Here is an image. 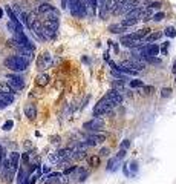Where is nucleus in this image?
Masks as SVG:
<instances>
[{
	"instance_id": "3",
	"label": "nucleus",
	"mask_w": 176,
	"mask_h": 184,
	"mask_svg": "<svg viewBox=\"0 0 176 184\" xmlns=\"http://www.w3.org/2000/svg\"><path fill=\"white\" fill-rule=\"evenodd\" d=\"M3 65H5V68H8L12 72H23L29 68V60L25 58L23 55H11V57L5 58Z\"/></svg>"
},
{
	"instance_id": "12",
	"label": "nucleus",
	"mask_w": 176,
	"mask_h": 184,
	"mask_svg": "<svg viewBox=\"0 0 176 184\" xmlns=\"http://www.w3.org/2000/svg\"><path fill=\"white\" fill-rule=\"evenodd\" d=\"M80 2L81 0H69V8L72 16L77 18H80Z\"/></svg>"
},
{
	"instance_id": "6",
	"label": "nucleus",
	"mask_w": 176,
	"mask_h": 184,
	"mask_svg": "<svg viewBox=\"0 0 176 184\" xmlns=\"http://www.w3.org/2000/svg\"><path fill=\"white\" fill-rule=\"evenodd\" d=\"M103 126H104V120L101 117H93L92 120H89L83 124V128L88 129V130H92V132H98L100 129H103Z\"/></svg>"
},
{
	"instance_id": "27",
	"label": "nucleus",
	"mask_w": 176,
	"mask_h": 184,
	"mask_svg": "<svg viewBox=\"0 0 176 184\" xmlns=\"http://www.w3.org/2000/svg\"><path fill=\"white\" fill-rule=\"evenodd\" d=\"M145 8H150V9H153V11H155V9H159V8H161V2H150Z\"/></svg>"
},
{
	"instance_id": "20",
	"label": "nucleus",
	"mask_w": 176,
	"mask_h": 184,
	"mask_svg": "<svg viewBox=\"0 0 176 184\" xmlns=\"http://www.w3.org/2000/svg\"><path fill=\"white\" fill-rule=\"evenodd\" d=\"M162 36H164V34L159 32V31H156V32H150L149 36L144 38V41H156V40H159Z\"/></svg>"
},
{
	"instance_id": "35",
	"label": "nucleus",
	"mask_w": 176,
	"mask_h": 184,
	"mask_svg": "<svg viewBox=\"0 0 176 184\" xmlns=\"http://www.w3.org/2000/svg\"><path fill=\"white\" fill-rule=\"evenodd\" d=\"M129 147H130V140H124L123 143H121V149L126 150V149H129Z\"/></svg>"
},
{
	"instance_id": "11",
	"label": "nucleus",
	"mask_w": 176,
	"mask_h": 184,
	"mask_svg": "<svg viewBox=\"0 0 176 184\" xmlns=\"http://www.w3.org/2000/svg\"><path fill=\"white\" fill-rule=\"evenodd\" d=\"M54 11H57V8L52 6L51 3H40L38 5V8H37V12H40V14H49V12H54Z\"/></svg>"
},
{
	"instance_id": "19",
	"label": "nucleus",
	"mask_w": 176,
	"mask_h": 184,
	"mask_svg": "<svg viewBox=\"0 0 176 184\" xmlns=\"http://www.w3.org/2000/svg\"><path fill=\"white\" fill-rule=\"evenodd\" d=\"M112 77H115V78H118L120 81H129V75H126V74L120 72V71H117V69H112Z\"/></svg>"
},
{
	"instance_id": "4",
	"label": "nucleus",
	"mask_w": 176,
	"mask_h": 184,
	"mask_svg": "<svg viewBox=\"0 0 176 184\" xmlns=\"http://www.w3.org/2000/svg\"><path fill=\"white\" fill-rule=\"evenodd\" d=\"M144 9H145V6H136L135 9H132V11H129L127 14H124V18L120 22V23H121L123 26H127V28H130V26L140 23L141 14H142Z\"/></svg>"
},
{
	"instance_id": "38",
	"label": "nucleus",
	"mask_w": 176,
	"mask_h": 184,
	"mask_svg": "<svg viewBox=\"0 0 176 184\" xmlns=\"http://www.w3.org/2000/svg\"><path fill=\"white\" fill-rule=\"evenodd\" d=\"M173 72H176V61H175V66H173Z\"/></svg>"
},
{
	"instance_id": "7",
	"label": "nucleus",
	"mask_w": 176,
	"mask_h": 184,
	"mask_svg": "<svg viewBox=\"0 0 176 184\" xmlns=\"http://www.w3.org/2000/svg\"><path fill=\"white\" fill-rule=\"evenodd\" d=\"M141 0H129V2H126L123 6L118 9V11H115L113 14L115 16H124V14H127L129 11H132V9H135L136 6H140Z\"/></svg>"
},
{
	"instance_id": "29",
	"label": "nucleus",
	"mask_w": 176,
	"mask_h": 184,
	"mask_svg": "<svg viewBox=\"0 0 176 184\" xmlns=\"http://www.w3.org/2000/svg\"><path fill=\"white\" fill-rule=\"evenodd\" d=\"M172 95V88H162L161 89V97H170Z\"/></svg>"
},
{
	"instance_id": "25",
	"label": "nucleus",
	"mask_w": 176,
	"mask_h": 184,
	"mask_svg": "<svg viewBox=\"0 0 176 184\" xmlns=\"http://www.w3.org/2000/svg\"><path fill=\"white\" fill-rule=\"evenodd\" d=\"M145 61H147V63H150V65H158V66H161V65H162V61L159 60L158 57H149V58H145Z\"/></svg>"
},
{
	"instance_id": "37",
	"label": "nucleus",
	"mask_w": 176,
	"mask_h": 184,
	"mask_svg": "<svg viewBox=\"0 0 176 184\" xmlns=\"http://www.w3.org/2000/svg\"><path fill=\"white\" fill-rule=\"evenodd\" d=\"M3 17V11H2V8H0V18Z\"/></svg>"
},
{
	"instance_id": "39",
	"label": "nucleus",
	"mask_w": 176,
	"mask_h": 184,
	"mask_svg": "<svg viewBox=\"0 0 176 184\" xmlns=\"http://www.w3.org/2000/svg\"><path fill=\"white\" fill-rule=\"evenodd\" d=\"M175 81H176V78H175Z\"/></svg>"
},
{
	"instance_id": "13",
	"label": "nucleus",
	"mask_w": 176,
	"mask_h": 184,
	"mask_svg": "<svg viewBox=\"0 0 176 184\" xmlns=\"http://www.w3.org/2000/svg\"><path fill=\"white\" fill-rule=\"evenodd\" d=\"M130 28H127V26H123L121 23H115V25H110L109 26V32H112V34H123L124 31H129Z\"/></svg>"
},
{
	"instance_id": "1",
	"label": "nucleus",
	"mask_w": 176,
	"mask_h": 184,
	"mask_svg": "<svg viewBox=\"0 0 176 184\" xmlns=\"http://www.w3.org/2000/svg\"><path fill=\"white\" fill-rule=\"evenodd\" d=\"M123 103V95L121 92H118L117 89H110V91L106 94L104 97L93 106V115L95 117H101V115H106L109 114L110 110L117 106H120Z\"/></svg>"
},
{
	"instance_id": "17",
	"label": "nucleus",
	"mask_w": 176,
	"mask_h": 184,
	"mask_svg": "<svg viewBox=\"0 0 176 184\" xmlns=\"http://www.w3.org/2000/svg\"><path fill=\"white\" fill-rule=\"evenodd\" d=\"M153 14H155V11H153V9L145 8V9L142 11V14H141V22H149V20H152Z\"/></svg>"
},
{
	"instance_id": "31",
	"label": "nucleus",
	"mask_w": 176,
	"mask_h": 184,
	"mask_svg": "<svg viewBox=\"0 0 176 184\" xmlns=\"http://www.w3.org/2000/svg\"><path fill=\"white\" fill-rule=\"evenodd\" d=\"M12 126H14V121H12V120H8V121L3 124V130H11Z\"/></svg>"
},
{
	"instance_id": "24",
	"label": "nucleus",
	"mask_w": 176,
	"mask_h": 184,
	"mask_svg": "<svg viewBox=\"0 0 176 184\" xmlns=\"http://www.w3.org/2000/svg\"><path fill=\"white\" fill-rule=\"evenodd\" d=\"M88 161L92 167H98V166H100V157H98V155H97V157H89Z\"/></svg>"
},
{
	"instance_id": "15",
	"label": "nucleus",
	"mask_w": 176,
	"mask_h": 184,
	"mask_svg": "<svg viewBox=\"0 0 176 184\" xmlns=\"http://www.w3.org/2000/svg\"><path fill=\"white\" fill-rule=\"evenodd\" d=\"M49 75L48 74H40V75H37V78H35V83L38 85V86H46L48 83H49Z\"/></svg>"
},
{
	"instance_id": "9",
	"label": "nucleus",
	"mask_w": 176,
	"mask_h": 184,
	"mask_svg": "<svg viewBox=\"0 0 176 184\" xmlns=\"http://www.w3.org/2000/svg\"><path fill=\"white\" fill-rule=\"evenodd\" d=\"M37 66H38V69H48L51 66V55L48 52L41 54L37 60Z\"/></svg>"
},
{
	"instance_id": "30",
	"label": "nucleus",
	"mask_w": 176,
	"mask_h": 184,
	"mask_svg": "<svg viewBox=\"0 0 176 184\" xmlns=\"http://www.w3.org/2000/svg\"><path fill=\"white\" fill-rule=\"evenodd\" d=\"M164 18H165V14H164V12H156V14H153L152 20H155V22H161V20H164Z\"/></svg>"
},
{
	"instance_id": "26",
	"label": "nucleus",
	"mask_w": 176,
	"mask_h": 184,
	"mask_svg": "<svg viewBox=\"0 0 176 184\" xmlns=\"http://www.w3.org/2000/svg\"><path fill=\"white\" fill-rule=\"evenodd\" d=\"M169 48H170V43H169V41H164V43L161 45V48H159V52L162 55H165L169 52Z\"/></svg>"
},
{
	"instance_id": "16",
	"label": "nucleus",
	"mask_w": 176,
	"mask_h": 184,
	"mask_svg": "<svg viewBox=\"0 0 176 184\" xmlns=\"http://www.w3.org/2000/svg\"><path fill=\"white\" fill-rule=\"evenodd\" d=\"M118 166H120V160H118L117 157H113V158L109 160V163H107V167H106V169H107L109 172H115V170L118 169Z\"/></svg>"
},
{
	"instance_id": "5",
	"label": "nucleus",
	"mask_w": 176,
	"mask_h": 184,
	"mask_svg": "<svg viewBox=\"0 0 176 184\" xmlns=\"http://www.w3.org/2000/svg\"><path fill=\"white\" fill-rule=\"evenodd\" d=\"M6 83L14 89V91H21L23 88H25V78L21 77V75H18V74H6Z\"/></svg>"
},
{
	"instance_id": "32",
	"label": "nucleus",
	"mask_w": 176,
	"mask_h": 184,
	"mask_svg": "<svg viewBox=\"0 0 176 184\" xmlns=\"http://www.w3.org/2000/svg\"><path fill=\"white\" fill-rule=\"evenodd\" d=\"M126 2H129V0H117V5H115V9H113V12H115V11H118V9L123 6ZM113 12H112V14H113Z\"/></svg>"
},
{
	"instance_id": "23",
	"label": "nucleus",
	"mask_w": 176,
	"mask_h": 184,
	"mask_svg": "<svg viewBox=\"0 0 176 184\" xmlns=\"http://www.w3.org/2000/svg\"><path fill=\"white\" fill-rule=\"evenodd\" d=\"M164 36H167L169 38H173V37H176V29L175 26H167L165 29H164V32H162Z\"/></svg>"
},
{
	"instance_id": "36",
	"label": "nucleus",
	"mask_w": 176,
	"mask_h": 184,
	"mask_svg": "<svg viewBox=\"0 0 176 184\" xmlns=\"http://www.w3.org/2000/svg\"><path fill=\"white\" fill-rule=\"evenodd\" d=\"M49 172H51V169H49L48 166H43V167H41V173H49Z\"/></svg>"
},
{
	"instance_id": "10",
	"label": "nucleus",
	"mask_w": 176,
	"mask_h": 184,
	"mask_svg": "<svg viewBox=\"0 0 176 184\" xmlns=\"http://www.w3.org/2000/svg\"><path fill=\"white\" fill-rule=\"evenodd\" d=\"M63 175L60 173V172H51V173H48V177H45L43 178V181H45V184H58L61 180Z\"/></svg>"
},
{
	"instance_id": "28",
	"label": "nucleus",
	"mask_w": 176,
	"mask_h": 184,
	"mask_svg": "<svg viewBox=\"0 0 176 184\" xmlns=\"http://www.w3.org/2000/svg\"><path fill=\"white\" fill-rule=\"evenodd\" d=\"M109 155H110V149H109V147H103V149L100 150V153H98L100 158H103V157H109Z\"/></svg>"
},
{
	"instance_id": "18",
	"label": "nucleus",
	"mask_w": 176,
	"mask_h": 184,
	"mask_svg": "<svg viewBox=\"0 0 176 184\" xmlns=\"http://www.w3.org/2000/svg\"><path fill=\"white\" fill-rule=\"evenodd\" d=\"M77 172H78V175H77L75 178H78L80 183L86 181V178L89 177V170H86V169H78V167H77Z\"/></svg>"
},
{
	"instance_id": "21",
	"label": "nucleus",
	"mask_w": 176,
	"mask_h": 184,
	"mask_svg": "<svg viewBox=\"0 0 176 184\" xmlns=\"http://www.w3.org/2000/svg\"><path fill=\"white\" fill-rule=\"evenodd\" d=\"M129 86L132 88V89H140L144 86V81L140 80V78H135V80H129Z\"/></svg>"
},
{
	"instance_id": "34",
	"label": "nucleus",
	"mask_w": 176,
	"mask_h": 184,
	"mask_svg": "<svg viewBox=\"0 0 176 184\" xmlns=\"http://www.w3.org/2000/svg\"><path fill=\"white\" fill-rule=\"evenodd\" d=\"M124 157H126V150H124V149H120V152L117 153V158H118V160L121 161V160H123Z\"/></svg>"
},
{
	"instance_id": "14",
	"label": "nucleus",
	"mask_w": 176,
	"mask_h": 184,
	"mask_svg": "<svg viewBox=\"0 0 176 184\" xmlns=\"http://www.w3.org/2000/svg\"><path fill=\"white\" fill-rule=\"evenodd\" d=\"M25 115L29 120H35L37 118V108H35L34 104H26L25 106Z\"/></svg>"
},
{
	"instance_id": "22",
	"label": "nucleus",
	"mask_w": 176,
	"mask_h": 184,
	"mask_svg": "<svg viewBox=\"0 0 176 184\" xmlns=\"http://www.w3.org/2000/svg\"><path fill=\"white\" fill-rule=\"evenodd\" d=\"M0 92H5V94H16V91L5 81V83H0Z\"/></svg>"
},
{
	"instance_id": "8",
	"label": "nucleus",
	"mask_w": 176,
	"mask_h": 184,
	"mask_svg": "<svg viewBox=\"0 0 176 184\" xmlns=\"http://www.w3.org/2000/svg\"><path fill=\"white\" fill-rule=\"evenodd\" d=\"M8 160H9V170L12 173H17L18 163H20V153L18 152H11L9 157H8Z\"/></svg>"
},
{
	"instance_id": "2",
	"label": "nucleus",
	"mask_w": 176,
	"mask_h": 184,
	"mask_svg": "<svg viewBox=\"0 0 176 184\" xmlns=\"http://www.w3.org/2000/svg\"><path fill=\"white\" fill-rule=\"evenodd\" d=\"M150 34V29L149 28H142V29H138V31H133L130 34H126L120 38V43H123L124 46L127 48H136V46H141L144 38Z\"/></svg>"
},
{
	"instance_id": "33",
	"label": "nucleus",
	"mask_w": 176,
	"mask_h": 184,
	"mask_svg": "<svg viewBox=\"0 0 176 184\" xmlns=\"http://www.w3.org/2000/svg\"><path fill=\"white\" fill-rule=\"evenodd\" d=\"M141 89H142V92H144V94H147V95L153 92V88H152V86H145V85H144V86H142Z\"/></svg>"
}]
</instances>
